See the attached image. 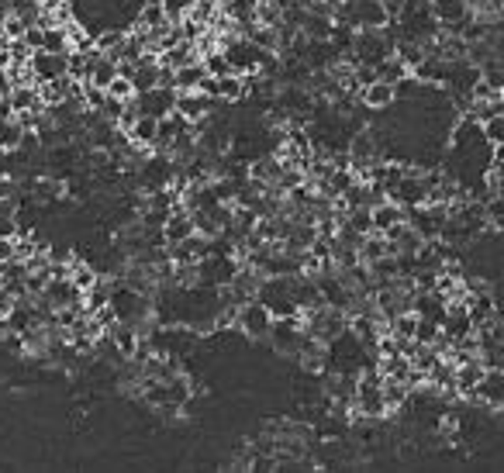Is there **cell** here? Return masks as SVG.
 Returning a JSON list of instances; mask_svg holds the SVG:
<instances>
[{
    "label": "cell",
    "mask_w": 504,
    "mask_h": 473,
    "mask_svg": "<svg viewBox=\"0 0 504 473\" xmlns=\"http://www.w3.org/2000/svg\"><path fill=\"white\" fill-rule=\"evenodd\" d=\"M204 80H208V70H204V63H201V59L176 70V90H201Z\"/></svg>",
    "instance_id": "obj_13"
},
{
    "label": "cell",
    "mask_w": 504,
    "mask_h": 473,
    "mask_svg": "<svg viewBox=\"0 0 504 473\" xmlns=\"http://www.w3.org/2000/svg\"><path fill=\"white\" fill-rule=\"evenodd\" d=\"M377 76L387 80V84H404V80H411V76H415V70H411V66H408L398 53H394V55H387L380 66H377Z\"/></svg>",
    "instance_id": "obj_12"
},
{
    "label": "cell",
    "mask_w": 504,
    "mask_h": 473,
    "mask_svg": "<svg viewBox=\"0 0 504 473\" xmlns=\"http://www.w3.org/2000/svg\"><path fill=\"white\" fill-rule=\"evenodd\" d=\"M66 35H70V53H94V35L84 25H66Z\"/></svg>",
    "instance_id": "obj_17"
},
{
    "label": "cell",
    "mask_w": 504,
    "mask_h": 473,
    "mask_svg": "<svg viewBox=\"0 0 504 473\" xmlns=\"http://www.w3.org/2000/svg\"><path fill=\"white\" fill-rule=\"evenodd\" d=\"M4 263H15V239H4L0 235V266Z\"/></svg>",
    "instance_id": "obj_20"
},
{
    "label": "cell",
    "mask_w": 504,
    "mask_h": 473,
    "mask_svg": "<svg viewBox=\"0 0 504 473\" xmlns=\"http://www.w3.org/2000/svg\"><path fill=\"white\" fill-rule=\"evenodd\" d=\"M32 73H35L38 84H49V80H59V76H70V59H66V53L38 49V53H32Z\"/></svg>",
    "instance_id": "obj_4"
},
{
    "label": "cell",
    "mask_w": 504,
    "mask_h": 473,
    "mask_svg": "<svg viewBox=\"0 0 504 473\" xmlns=\"http://www.w3.org/2000/svg\"><path fill=\"white\" fill-rule=\"evenodd\" d=\"M170 15H166V7H163V0H145L139 11V18H135V28L139 32H153V28H163V25H170Z\"/></svg>",
    "instance_id": "obj_9"
},
{
    "label": "cell",
    "mask_w": 504,
    "mask_h": 473,
    "mask_svg": "<svg viewBox=\"0 0 504 473\" xmlns=\"http://www.w3.org/2000/svg\"><path fill=\"white\" fill-rule=\"evenodd\" d=\"M222 15H228V18L235 21L239 28H249V25H256V15H260V0H225Z\"/></svg>",
    "instance_id": "obj_10"
},
{
    "label": "cell",
    "mask_w": 504,
    "mask_h": 473,
    "mask_svg": "<svg viewBox=\"0 0 504 473\" xmlns=\"http://www.w3.org/2000/svg\"><path fill=\"white\" fill-rule=\"evenodd\" d=\"M370 214H373V228H377V232H390L394 225L408 222V208L398 204V201H390V197L377 201V204L370 208Z\"/></svg>",
    "instance_id": "obj_7"
},
{
    "label": "cell",
    "mask_w": 504,
    "mask_h": 473,
    "mask_svg": "<svg viewBox=\"0 0 504 473\" xmlns=\"http://www.w3.org/2000/svg\"><path fill=\"white\" fill-rule=\"evenodd\" d=\"M180 208H183V204H180ZM180 208L170 211V218H166V225H163V242H166V246H176V242L191 239L193 232H197L193 211H180Z\"/></svg>",
    "instance_id": "obj_5"
},
{
    "label": "cell",
    "mask_w": 504,
    "mask_h": 473,
    "mask_svg": "<svg viewBox=\"0 0 504 473\" xmlns=\"http://www.w3.org/2000/svg\"><path fill=\"white\" fill-rule=\"evenodd\" d=\"M218 107V101L204 94V90H176V114H183L187 122H204L211 111Z\"/></svg>",
    "instance_id": "obj_2"
},
{
    "label": "cell",
    "mask_w": 504,
    "mask_h": 473,
    "mask_svg": "<svg viewBox=\"0 0 504 473\" xmlns=\"http://www.w3.org/2000/svg\"><path fill=\"white\" fill-rule=\"evenodd\" d=\"M11 87H15V84H11V73L0 66V97H7V94H11Z\"/></svg>",
    "instance_id": "obj_21"
},
{
    "label": "cell",
    "mask_w": 504,
    "mask_h": 473,
    "mask_svg": "<svg viewBox=\"0 0 504 473\" xmlns=\"http://www.w3.org/2000/svg\"><path fill=\"white\" fill-rule=\"evenodd\" d=\"M201 63H204L208 76H225V73H232V63H228L225 49H214V53L201 55Z\"/></svg>",
    "instance_id": "obj_18"
},
{
    "label": "cell",
    "mask_w": 504,
    "mask_h": 473,
    "mask_svg": "<svg viewBox=\"0 0 504 473\" xmlns=\"http://www.w3.org/2000/svg\"><path fill=\"white\" fill-rule=\"evenodd\" d=\"M122 45H124V32L122 28H104L101 35H94V49L101 55H122Z\"/></svg>",
    "instance_id": "obj_14"
},
{
    "label": "cell",
    "mask_w": 504,
    "mask_h": 473,
    "mask_svg": "<svg viewBox=\"0 0 504 473\" xmlns=\"http://www.w3.org/2000/svg\"><path fill=\"white\" fill-rule=\"evenodd\" d=\"M124 139L132 142V145H139V149H153V145H159V118H153V114H139L135 124L124 132Z\"/></svg>",
    "instance_id": "obj_8"
},
{
    "label": "cell",
    "mask_w": 504,
    "mask_h": 473,
    "mask_svg": "<svg viewBox=\"0 0 504 473\" xmlns=\"http://www.w3.org/2000/svg\"><path fill=\"white\" fill-rule=\"evenodd\" d=\"M273 321H277V315L270 311V304H262V301H245V304H239V329L249 339H266V335L273 332Z\"/></svg>",
    "instance_id": "obj_1"
},
{
    "label": "cell",
    "mask_w": 504,
    "mask_h": 473,
    "mask_svg": "<svg viewBox=\"0 0 504 473\" xmlns=\"http://www.w3.org/2000/svg\"><path fill=\"white\" fill-rule=\"evenodd\" d=\"M360 101H363V107H370V111H387V107H394V101H398V84H387V80H373V84H366L363 90H360Z\"/></svg>",
    "instance_id": "obj_6"
},
{
    "label": "cell",
    "mask_w": 504,
    "mask_h": 473,
    "mask_svg": "<svg viewBox=\"0 0 504 473\" xmlns=\"http://www.w3.org/2000/svg\"><path fill=\"white\" fill-rule=\"evenodd\" d=\"M135 94H139V87H135V80L132 76H124V73H118L111 84H107V97H114V101H135Z\"/></svg>",
    "instance_id": "obj_16"
},
{
    "label": "cell",
    "mask_w": 504,
    "mask_h": 473,
    "mask_svg": "<svg viewBox=\"0 0 504 473\" xmlns=\"http://www.w3.org/2000/svg\"><path fill=\"white\" fill-rule=\"evenodd\" d=\"M135 107L139 114H153V118H166L176 107V87H153L135 94Z\"/></svg>",
    "instance_id": "obj_3"
},
{
    "label": "cell",
    "mask_w": 504,
    "mask_h": 473,
    "mask_svg": "<svg viewBox=\"0 0 504 473\" xmlns=\"http://www.w3.org/2000/svg\"><path fill=\"white\" fill-rule=\"evenodd\" d=\"M25 139V128L18 124V118H0V153L18 149Z\"/></svg>",
    "instance_id": "obj_15"
},
{
    "label": "cell",
    "mask_w": 504,
    "mask_h": 473,
    "mask_svg": "<svg viewBox=\"0 0 504 473\" xmlns=\"http://www.w3.org/2000/svg\"><path fill=\"white\" fill-rule=\"evenodd\" d=\"M484 124V139L490 142V145H504V111H498V114H490Z\"/></svg>",
    "instance_id": "obj_19"
},
{
    "label": "cell",
    "mask_w": 504,
    "mask_h": 473,
    "mask_svg": "<svg viewBox=\"0 0 504 473\" xmlns=\"http://www.w3.org/2000/svg\"><path fill=\"white\" fill-rule=\"evenodd\" d=\"M70 281H73V287H76V291H84V294H87L90 287L101 281V270H97L94 263H87V260H80V256H73Z\"/></svg>",
    "instance_id": "obj_11"
}]
</instances>
